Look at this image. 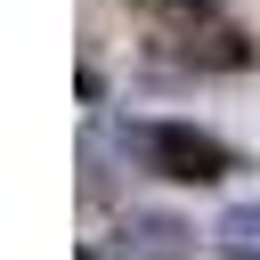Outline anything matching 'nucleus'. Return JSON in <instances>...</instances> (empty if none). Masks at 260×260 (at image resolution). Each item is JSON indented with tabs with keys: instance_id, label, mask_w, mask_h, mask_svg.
Listing matches in <instances>:
<instances>
[{
	"instance_id": "f257e3e1",
	"label": "nucleus",
	"mask_w": 260,
	"mask_h": 260,
	"mask_svg": "<svg viewBox=\"0 0 260 260\" xmlns=\"http://www.w3.org/2000/svg\"><path fill=\"white\" fill-rule=\"evenodd\" d=\"M122 154H138V171H154L171 187H219L244 171V154L203 122H122Z\"/></svg>"
},
{
	"instance_id": "f03ea898",
	"label": "nucleus",
	"mask_w": 260,
	"mask_h": 260,
	"mask_svg": "<svg viewBox=\"0 0 260 260\" xmlns=\"http://www.w3.org/2000/svg\"><path fill=\"white\" fill-rule=\"evenodd\" d=\"M211 244H219V260H260V195L228 203V211L211 219Z\"/></svg>"
},
{
	"instance_id": "7ed1b4c3",
	"label": "nucleus",
	"mask_w": 260,
	"mask_h": 260,
	"mask_svg": "<svg viewBox=\"0 0 260 260\" xmlns=\"http://www.w3.org/2000/svg\"><path fill=\"white\" fill-rule=\"evenodd\" d=\"M73 260H98V252H89V244H81V252H73Z\"/></svg>"
},
{
	"instance_id": "20e7f679",
	"label": "nucleus",
	"mask_w": 260,
	"mask_h": 260,
	"mask_svg": "<svg viewBox=\"0 0 260 260\" xmlns=\"http://www.w3.org/2000/svg\"><path fill=\"white\" fill-rule=\"evenodd\" d=\"M171 8H203V0H171Z\"/></svg>"
}]
</instances>
